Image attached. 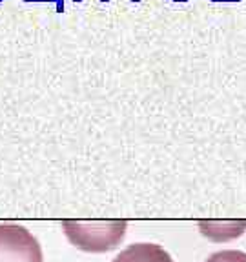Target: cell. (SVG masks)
<instances>
[{"label": "cell", "instance_id": "cell-11", "mask_svg": "<svg viewBox=\"0 0 246 262\" xmlns=\"http://www.w3.org/2000/svg\"><path fill=\"white\" fill-rule=\"evenodd\" d=\"M100 2H110V0H100Z\"/></svg>", "mask_w": 246, "mask_h": 262}, {"label": "cell", "instance_id": "cell-7", "mask_svg": "<svg viewBox=\"0 0 246 262\" xmlns=\"http://www.w3.org/2000/svg\"><path fill=\"white\" fill-rule=\"evenodd\" d=\"M172 2H177V4H182V2H190V0H172Z\"/></svg>", "mask_w": 246, "mask_h": 262}, {"label": "cell", "instance_id": "cell-4", "mask_svg": "<svg viewBox=\"0 0 246 262\" xmlns=\"http://www.w3.org/2000/svg\"><path fill=\"white\" fill-rule=\"evenodd\" d=\"M199 229L213 242H226L239 238L246 229V221L234 222H199Z\"/></svg>", "mask_w": 246, "mask_h": 262}, {"label": "cell", "instance_id": "cell-12", "mask_svg": "<svg viewBox=\"0 0 246 262\" xmlns=\"http://www.w3.org/2000/svg\"><path fill=\"white\" fill-rule=\"evenodd\" d=\"M0 2H6V0H0Z\"/></svg>", "mask_w": 246, "mask_h": 262}, {"label": "cell", "instance_id": "cell-2", "mask_svg": "<svg viewBox=\"0 0 246 262\" xmlns=\"http://www.w3.org/2000/svg\"><path fill=\"white\" fill-rule=\"evenodd\" d=\"M0 262H44L38 241L20 224H0Z\"/></svg>", "mask_w": 246, "mask_h": 262}, {"label": "cell", "instance_id": "cell-3", "mask_svg": "<svg viewBox=\"0 0 246 262\" xmlns=\"http://www.w3.org/2000/svg\"><path fill=\"white\" fill-rule=\"evenodd\" d=\"M111 262H173V258L159 244L137 242L124 248Z\"/></svg>", "mask_w": 246, "mask_h": 262}, {"label": "cell", "instance_id": "cell-5", "mask_svg": "<svg viewBox=\"0 0 246 262\" xmlns=\"http://www.w3.org/2000/svg\"><path fill=\"white\" fill-rule=\"evenodd\" d=\"M206 262H246V253L239 250H222L210 255Z\"/></svg>", "mask_w": 246, "mask_h": 262}, {"label": "cell", "instance_id": "cell-1", "mask_svg": "<svg viewBox=\"0 0 246 262\" xmlns=\"http://www.w3.org/2000/svg\"><path fill=\"white\" fill-rule=\"evenodd\" d=\"M128 222H62L66 237L75 248L88 253H106L115 250L126 235Z\"/></svg>", "mask_w": 246, "mask_h": 262}, {"label": "cell", "instance_id": "cell-8", "mask_svg": "<svg viewBox=\"0 0 246 262\" xmlns=\"http://www.w3.org/2000/svg\"><path fill=\"white\" fill-rule=\"evenodd\" d=\"M131 2H133V4H137V2H140V0H131Z\"/></svg>", "mask_w": 246, "mask_h": 262}, {"label": "cell", "instance_id": "cell-9", "mask_svg": "<svg viewBox=\"0 0 246 262\" xmlns=\"http://www.w3.org/2000/svg\"><path fill=\"white\" fill-rule=\"evenodd\" d=\"M24 2H28V4H29V2H35V0H24Z\"/></svg>", "mask_w": 246, "mask_h": 262}, {"label": "cell", "instance_id": "cell-6", "mask_svg": "<svg viewBox=\"0 0 246 262\" xmlns=\"http://www.w3.org/2000/svg\"><path fill=\"white\" fill-rule=\"evenodd\" d=\"M55 6H57V13L64 11V0H55Z\"/></svg>", "mask_w": 246, "mask_h": 262}, {"label": "cell", "instance_id": "cell-10", "mask_svg": "<svg viewBox=\"0 0 246 262\" xmlns=\"http://www.w3.org/2000/svg\"><path fill=\"white\" fill-rule=\"evenodd\" d=\"M73 2H77V4H78V2H82V0H73Z\"/></svg>", "mask_w": 246, "mask_h": 262}]
</instances>
